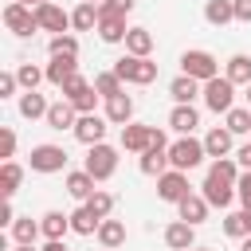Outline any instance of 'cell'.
Segmentation results:
<instances>
[{"instance_id": "6da1fadb", "label": "cell", "mask_w": 251, "mask_h": 251, "mask_svg": "<svg viewBox=\"0 0 251 251\" xmlns=\"http://www.w3.org/2000/svg\"><path fill=\"white\" fill-rule=\"evenodd\" d=\"M180 75H188L196 82H212V78H220V59L204 47H188L180 55Z\"/></svg>"}, {"instance_id": "7a4b0ae2", "label": "cell", "mask_w": 251, "mask_h": 251, "mask_svg": "<svg viewBox=\"0 0 251 251\" xmlns=\"http://www.w3.org/2000/svg\"><path fill=\"white\" fill-rule=\"evenodd\" d=\"M122 82H129V86H149V82H157V63L153 59H137V55H122L114 67H110Z\"/></svg>"}, {"instance_id": "3957f363", "label": "cell", "mask_w": 251, "mask_h": 251, "mask_svg": "<svg viewBox=\"0 0 251 251\" xmlns=\"http://www.w3.org/2000/svg\"><path fill=\"white\" fill-rule=\"evenodd\" d=\"M204 161H208L204 137H176V141H169V165H173V169L188 173V169H196V165H204Z\"/></svg>"}, {"instance_id": "277c9868", "label": "cell", "mask_w": 251, "mask_h": 251, "mask_svg": "<svg viewBox=\"0 0 251 251\" xmlns=\"http://www.w3.org/2000/svg\"><path fill=\"white\" fill-rule=\"evenodd\" d=\"M67 149L63 145H55V141H43V145H31V153H27V165H31V173H43V176H51V173H63L67 169Z\"/></svg>"}, {"instance_id": "5b68a950", "label": "cell", "mask_w": 251, "mask_h": 251, "mask_svg": "<svg viewBox=\"0 0 251 251\" xmlns=\"http://www.w3.org/2000/svg\"><path fill=\"white\" fill-rule=\"evenodd\" d=\"M4 27L16 35V39H27V35H35L39 31V20H35V8H27V4H16V0H8L4 4Z\"/></svg>"}, {"instance_id": "8992f818", "label": "cell", "mask_w": 251, "mask_h": 251, "mask_svg": "<svg viewBox=\"0 0 251 251\" xmlns=\"http://www.w3.org/2000/svg\"><path fill=\"white\" fill-rule=\"evenodd\" d=\"M82 169H86L98 184H102V180H110V176L118 173V149H114V145H106V141H102V145H90V149H86Z\"/></svg>"}, {"instance_id": "52a82bcc", "label": "cell", "mask_w": 251, "mask_h": 251, "mask_svg": "<svg viewBox=\"0 0 251 251\" xmlns=\"http://www.w3.org/2000/svg\"><path fill=\"white\" fill-rule=\"evenodd\" d=\"M204 106L212 110V114H227V110H235V82L231 78H212V82H204Z\"/></svg>"}, {"instance_id": "ba28073f", "label": "cell", "mask_w": 251, "mask_h": 251, "mask_svg": "<svg viewBox=\"0 0 251 251\" xmlns=\"http://www.w3.org/2000/svg\"><path fill=\"white\" fill-rule=\"evenodd\" d=\"M63 98H67L78 114H94V106H98V90H94V82H86L82 75L63 86Z\"/></svg>"}, {"instance_id": "9c48e42d", "label": "cell", "mask_w": 251, "mask_h": 251, "mask_svg": "<svg viewBox=\"0 0 251 251\" xmlns=\"http://www.w3.org/2000/svg\"><path fill=\"white\" fill-rule=\"evenodd\" d=\"M106 129H110L106 114H78V126H75L71 133L90 149V145H102V141H106Z\"/></svg>"}, {"instance_id": "30bf717a", "label": "cell", "mask_w": 251, "mask_h": 251, "mask_svg": "<svg viewBox=\"0 0 251 251\" xmlns=\"http://www.w3.org/2000/svg\"><path fill=\"white\" fill-rule=\"evenodd\" d=\"M153 141H157V126H145V122L122 126V149H126V153H137V157H141Z\"/></svg>"}, {"instance_id": "8fae6325", "label": "cell", "mask_w": 251, "mask_h": 251, "mask_svg": "<svg viewBox=\"0 0 251 251\" xmlns=\"http://www.w3.org/2000/svg\"><path fill=\"white\" fill-rule=\"evenodd\" d=\"M188 192H192V184H188V173H180V169H169L165 176H157V196H161L165 204H180Z\"/></svg>"}, {"instance_id": "7c38bea8", "label": "cell", "mask_w": 251, "mask_h": 251, "mask_svg": "<svg viewBox=\"0 0 251 251\" xmlns=\"http://www.w3.org/2000/svg\"><path fill=\"white\" fill-rule=\"evenodd\" d=\"M35 20H39V31H51V35L71 31V12H63L55 0H51V4H39V8H35Z\"/></svg>"}, {"instance_id": "4fadbf2b", "label": "cell", "mask_w": 251, "mask_h": 251, "mask_svg": "<svg viewBox=\"0 0 251 251\" xmlns=\"http://www.w3.org/2000/svg\"><path fill=\"white\" fill-rule=\"evenodd\" d=\"M200 196H204L212 208H220V212H227V208L239 200V196H235V184H224V180H216V176H204Z\"/></svg>"}, {"instance_id": "5bb4252c", "label": "cell", "mask_w": 251, "mask_h": 251, "mask_svg": "<svg viewBox=\"0 0 251 251\" xmlns=\"http://www.w3.org/2000/svg\"><path fill=\"white\" fill-rule=\"evenodd\" d=\"M231 149H235V133L227 129V126H212L208 133H204V153L216 161V157H231Z\"/></svg>"}, {"instance_id": "9a60e30c", "label": "cell", "mask_w": 251, "mask_h": 251, "mask_svg": "<svg viewBox=\"0 0 251 251\" xmlns=\"http://www.w3.org/2000/svg\"><path fill=\"white\" fill-rule=\"evenodd\" d=\"M208 212H212V204H208L200 192H188V196L176 204V220H184V224H192V227H200V224L208 220Z\"/></svg>"}, {"instance_id": "2e32d148", "label": "cell", "mask_w": 251, "mask_h": 251, "mask_svg": "<svg viewBox=\"0 0 251 251\" xmlns=\"http://www.w3.org/2000/svg\"><path fill=\"white\" fill-rule=\"evenodd\" d=\"M165 247H169V251H192V247H196V227L184 224V220L165 224Z\"/></svg>"}, {"instance_id": "e0dca14e", "label": "cell", "mask_w": 251, "mask_h": 251, "mask_svg": "<svg viewBox=\"0 0 251 251\" xmlns=\"http://www.w3.org/2000/svg\"><path fill=\"white\" fill-rule=\"evenodd\" d=\"M200 94H204V82H196V78H188V75H176V78L169 82V98H173V106H192Z\"/></svg>"}, {"instance_id": "ac0fdd59", "label": "cell", "mask_w": 251, "mask_h": 251, "mask_svg": "<svg viewBox=\"0 0 251 251\" xmlns=\"http://www.w3.org/2000/svg\"><path fill=\"white\" fill-rule=\"evenodd\" d=\"M47 129H55V133H63V129H75L78 126V110L67 102V98H59V102H51V110H47Z\"/></svg>"}, {"instance_id": "d6986e66", "label": "cell", "mask_w": 251, "mask_h": 251, "mask_svg": "<svg viewBox=\"0 0 251 251\" xmlns=\"http://www.w3.org/2000/svg\"><path fill=\"white\" fill-rule=\"evenodd\" d=\"M137 169L145 176H165L173 165H169V145H149L141 157H137Z\"/></svg>"}, {"instance_id": "ffe728a7", "label": "cell", "mask_w": 251, "mask_h": 251, "mask_svg": "<svg viewBox=\"0 0 251 251\" xmlns=\"http://www.w3.org/2000/svg\"><path fill=\"white\" fill-rule=\"evenodd\" d=\"M16 110H20V118H27V122H39V118H47L51 102H47L39 90H20V98H16Z\"/></svg>"}, {"instance_id": "44dd1931", "label": "cell", "mask_w": 251, "mask_h": 251, "mask_svg": "<svg viewBox=\"0 0 251 251\" xmlns=\"http://www.w3.org/2000/svg\"><path fill=\"white\" fill-rule=\"evenodd\" d=\"M200 126V110L196 106H173L169 110V129L180 137H192V129Z\"/></svg>"}, {"instance_id": "7402d4cb", "label": "cell", "mask_w": 251, "mask_h": 251, "mask_svg": "<svg viewBox=\"0 0 251 251\" xmlns=\"http://www.w3.org/2000/svg\"><path fill=\"white\" fill-rule=\"evenodd\" d=\"M63 184H67V192H71L78 204H86V200L98 192V180H94L86 169H75V173H67V180H63Z\"/></svg>"}, {"instance_id": "603a6c76", "label": "cell", "mask_w": 251, "mask_h": 251, "mask_svg": "<svg viewBox=\"0 0 251 251\" xmlns=\"http://www.w3.org/2000/svg\"><path fill=\"white\" fill-rule=\"evenodd\" d=\"M98 12H102V8H98ZM126 35H129L126 16H106V12H102V20H98V39H102V43H126Z\"/></svg>"}, {"instance_id": "cb8c5ba5", "label": "cell", "mask_w": 251, "mask_h": 251, "mask_svg": "<svg viewBox=\"0 0 251 251\" xmlns=\"http://www.w3.org/2000/svg\"><path fill=\"white\" fill-rule=\"evenodd\" d=\"M43 71H47V82H51L55 90H63L71 78H78V59H51Z\"/></svg>"}, {"instance_id": "d4e9b609", "label": "cell", "mask_w": 251, "mask_h": 251, "mask_svg": "<svg viewBox=\"0 0 251 251\" xmlns=\"http://www.w3.org/2000/svg\"><path fill=\"white\" fill-rule=\"evenodd\" d=\"M106 122L110 126H129L133 122V98L126 90L114 94V98H106Z\"/></svg>"}, {"instance_id": "484cf974", "label": "cell", "mask_w": 251, "mask_h": 251, "mask_svg": "<svg viewBox=\"0 0 251 251\" xmlns=\"http://www.w3.org/2000/svg\"><path fill=\"white\" fill-rule=\"evenodd\" d=\"M98 20H102V12H98V4H75L71 8V31H98Z\"/></svg>"}, {"instance_id": "4316f807", "label": "cell", "mask_w": 251, "mask_h": 251, "mask_svg": "<svg viewBox=\"0 0 251 251\" xmlns=\"http://www.w3.org/2000/svg\"><path fill=\"white\" fill-rule=\"evenodd\" d=\"M153 47H157V39H153V31H149V27H129V35H126V55L149 59V55H153Z\"/></svg>"}, {"instance_id": "83f0119b", "label": "cell", "mask_w": 251, "mask_h": 251, "mask_svg": "<svg viewBox=\"0 0 251 251\" xmlns=\"http://www.w3.org/2000/svg\"><path fill=\"white\" fill-rule=\"evenodd\" d=\"M20 184H24V165H20V161H4V165H0V196L12 200V196L20 192Z\"/></svg>"}, {"instance_id": "f1b7e54d", "label": "cell", "mask_w": 251, "mask_h": 251, "mask_svg": "<svg viewBox=\"0 0 251 251\" xmlns=\"http://www.w3.org/2000/svg\"><path fill=\"white\" fill-rule=\"evenodd\" d=\"M47 55H51V59H78V35H75V31L51 35V39H47Z\"/></svg>"}, {"instance_id": "f546056e", "label": "cell", "mask_w": 251, "mask_h": 251, "mask_svg": "<svg viewBox=\"0 0 251 251\" xmlns=\"http://www.w3.org/2000/svg\"><path fill=\"white\" fill-rule=\"evenodd\" d=\"M39 227H43V239H63L67 231H71V216L67 212H43L39 216Z\"/></svg>"}, {"instance_id": "4dcf8cb0", "label": "cell", "mask_w": 251, "mask_h": 251, "mask_svg": "<svg viewBox=\"0 0 251 251\" xmlns=\"http://www.w3.org/2000/svg\"><path fill=\"white\" fill-rule=\"evenodd\" d=\"M94 239H98L106 251H118V247L126 243V224L110 216V220H102V227H98V235H94Z\"/></svg>"}, {"instance_id": "1f68e13d", "label": "cell", "mask_w": 251, "mask_h": 251, "mask_svg": "<svg viewBox=\"0 0 251 251\" xmlns=\"http://www.w3.org/2000/svg\"><path fill=\"white\" fill-rule=\"evenodd\" d=\"M224 78H231L235 86H251V55H231L227 63H224Z\"/></svg>"}, {"instance_id": "d6a6232c", "label": "cell", "mask_w": 251, "mask_h": 251, "mask_svg": "<svg viewBox=\"0 0 251 251\" xmlns=\"http://www.w3.org/2000/svg\"><path fill=\"white\" fill-rule=\"evenodd\" d=\"M224 235H227V239H247V235H251V208L227 212V216H224Z\"/></svg>"}, {"instance_id": "836d02e7", "label": "cell", "mask_w": 251, "mask_h": 251, "mask_svg": "<svg viewBox=\"0 0 251 251\" xmlns=\"http://www.w3.org/2000/svg\"><path fill=\"white\" fill-rule=\"evenodd\" d=\"M98 227H102V220H98L86 204H78V208L71 212V231H75V235H98Z\"/></svg>"}, {"instance_id": "e575fe53", "label": "cell", "mask_w": 251, "mask_h": 251, "mask_svg": "<svg viewBox=\"0 0 251 251\" xmlns=\"http://www.w3.org/2000/svg\"><path fill=\"white\" fill-rule=\"evenodd\" d=\"M8 235H12V243H35V239L43 235V227H39V220H31V216H16V224L8 227Z\"/></svg>"}, {"instance_id": "d590c367", "label": "cell", "mask_w": 251, "mask_h": 251, "mask_svg": "<svg viewBox=\"0 0 251 251\" xmlns=\"http://www.w3.org/2000/svg\"><path fill=\"white\" fill-rule=\"evenodd\" d=\"M204 20H208L212 27L231 24V20H235V0H208V4H204Z\"/></svg>"}, {"instance_id": "8d00e7d4", "label": "cell", "mask_w": 251, "mask_h": 251, "mask_svg": "<svg viewBox=\"0 0 251 251\" xmlns=\"http://www.w3.org/2000/svg\"><path fill=\"white\" fill-rule=\"evenodd\" d=\"M239 165H235V157H216V161H208V176H216V180H224V184H235L239 180Z\"/></svg>"}, {"instance_id": "74e56055", "label": "cell", "mask_w": 251, "mask_h": 251, "mask_svg": "<svg viewBox=\"0 0 251 251\" xmlns=\"http://www.w3.org/2000/svg\"><path fill=\"white\" fill-rule=\"evenodd\" d=\"M16 78H20V90H39V82H47V71L35 67V63H20Z\"/></svg>"}, {"instance_id": "f35d334b", "label": "cell", "mask_w": 251, "mask_h": 251, "mask_svg": "<svg viewBox=\"0 0 251 251\" xmlns=\"http://www.w3.org/2000/svg\"><path fill=\"white\" fill-rule=\"evenodd\" d=\"M224 126H227L235 137H243V133L251 137V110H247V106H235V110H227V114H224Z\"/></svg>"}, {"instance_id": "ab89813d", "label": "cell", "mask_w": 251, "mask_h": 251, "mask_svg": "<svg viewBox=\"0 0 251 251\" xmlns=\"http://www.w3.org/2000/svg\"><path fill=\"white\" fill-rule=\"evenodd\" d=\"M94 90H98V98H114V94L126 90V82L114 71H102V75H94Z\"/></svg>"}, {"instance_id": "60d3db41", "label": "cell", "mask_w": 251, "mask_h": 251, "mask_svg": "<svg viewBox=\"0 0 251 251\" xmlns=\"http://www.w3.org/2000/svg\"><path fill=\"white\" fill-rule=\"evenodd\" d=\"M86 208L98 216V220H110L114 216V192H106V188H98L90 200H86Z\"/></svg>"}, {"instance_id": "b9f144b4", "label": "cell", "mask_w": 251, "mask_h": 251, "mask_svg": "<svg viewBox=\"0 0 251 251\" xmlns=\"http://www.w3.org/2000/svg\"><path fill=\"white\" fill-rule=\"evenodd\" d=\"M16 90H20V78H16V71H0V98H20Z\"/></svg>"}, {"instance_id": "7bdbcfd3", "label": "cell", "mask_w": 251, "mask_h": 251, "mask_svg": "<svg viewBox=\"0 0 251 251\" xmlns=\"http://www.w3.org/2000/svg\"><path fill=\"white\" fill-rule=\"evenodd\" d=\"M0 157H4V161H12V157H16V129H12V126H4V129H0Z\"/></svg>"}, {"instance_id": "ee69618b", "label": "cell", "mask_w": 251, "mask_h": 251, "mask_svg": "<svg viewBox=\"0 0 251 251\" xmlns=\"http://www.w3.org/2000/svg\"><path fill=\"white\" fill-rule=\"evenodd\" d=\"M106 16H129L133 8H137V0H106V4H98Z\"/></svg>"}, {"instance_id": "f6af8a7d", "label": "cell", "mask_w": 251, "mask_h": 251, "mask_svg": "<svg viewBox=\"0 0 251 251\" xmlns=\"http://www.w3.org/2000/svg\"><path fill=\"white\" fill-rule=\"evenodd\" d=\"M235 196H239V204H243V208H251V169H247V173H239V180H235Z\"/></svg>"}, {"instance_id": "bcb514c9", "label": "cell", "mask_w": 251, "mask_h": 251, "mask_svg": "<svg viewBox=\"0 0 251 251\" xmlns=\"http://www.w3.org/2000/svg\"><path fill=\"white\" fill-rule=\"evenodd\" d=\"M231 157H235V165H239V169L247 173V169H251V137H247V141H243V145H239V149H235Z\"/></svg>"}, {"instance_id": "7dc6e473", "label": "cell", "mask_w": 251, "mask_h": 251, "mask_svg": "<svg viewBox=\"0 0 251 251\" xmlns=\"http://www.w3.org/2000/svg\"><path fill=\"white\" fill-rule=\"evenodd\" d=\"M16 224V208H12V200H0V227H12Z\"/></svg>"}, {"instance_id": "c3c4849f", "label": "cell", "mask_w": 251, "mask_h": 251, "mask_svg": "<svg viewBox=\"0 0 251 251\" xmlns=\"http://www.w3.org/2000/svg\"><path fill=\"white\" fill-rule=\"evenodd\" d=\"M235 20L239 24H251V0H235Z\"/></svg>"}, {"instance_id": "681fc988", "label": "cell", "mask_w": 251, "mask_h": 251, "mask_svg": "<svg viewBox=\"0 0 251 251\" xmlns=\"http://www.w3.org/2000/svg\"><path fill=\"white\" fill-rule=\"evenodd\" d=\"M39 251H71V247H67V243H63V239H47V243H43V247H39Z\"/></svg>"}, {"instance_id": "f907efd6", "label": "cell", "mask_w": 251, "mask_h": 251, "mask_svg": "<svg viewBox=\"0 0 251 251\" xmlns=\"http://www.w3.org/2000/svg\"><path fill=\"white\" fill-rule=\"evenodd\" d=\"M12 251H39L35 243H12Z\"/></svg>"}, {"instance_id": "816d5d0a", "label": "cell", "mask_w": 251, "mask_h": 251, "mask_svg": "<svg viewBox=\"0 0 251 251\" xmlns=\"http://www.w3.org/2000/svg\"><path fill=\"white\" fill-rule=\"evenodd\" d=\"M16 4H27V8H39V4H51V0H16Z\"/></svg>"}, {"instance_id": "f5cc1de1", "label": "cell", "mask_w": 251, "mask_h": 251, "mask_svg": "<svg viewBox=\"0 0 251 251\" xmlns=\"http://www.w3.org/2000/svg\"><path fill=\"white\" fill-rule=\"evenodd\" d=\"M239 251H251V235H247V239H239Z\"/></svg>"}, {"instance_id": "db71d44e", "label": "cell", "mask_w": 251, "mask_h": 251, "mask_svg": "<svg viewBox=\"0 0 251 251\" xmlns=\"http://www.w3.org/2000/svg\"><path fill=\"white\" fill-rule=\"evenodd\" d=\"M243 98H247V110H251V86H243Z\"/></svg>"}, {"instance_id": "11a10c76", "label": "cell", "mask_w": 251, "mask_h": 251, "mask_svg": "<svg viewBox=\"0 0 251 251\" xmlns=\"http://www.w3.org/2000/svg\"><path fill=\"white\" fill-rule=\"evenodd\" d=\"M82 4H106V0H82Z\"/></svg>"}, {"instance_id": "9f6ffc18", "label": "cell", "mask_w": 251, "mask_h": 251, "mask_svg": "<svg viewBox=\"0 0 251 251\" xmlns=\"http://www.w3.org/2000/svg\"><path fill=\"white\" fill-rule=\"evenodd\" d=\"M192 251H208V247H192Z\"/></svg>"}, {"instance_id": "6f0895ef", "label": "cell", "mask_w": 251, "mask_h": 251, "mask_svg": "<svg viewBox=\"0 0 251 251\" xmlns=\"http://www.w3.org/2000/svg\"><path fill=\"white\" fill-rule=\"evenodd\" d=\"M102 251H106V247H102Z\"/></svg>"}]
</instances>
